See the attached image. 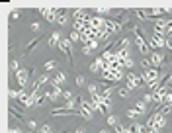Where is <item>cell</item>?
<instances>
[{
  "label": "cell",
  "mask_w": 172,
  "mask_h": 133,
  "mask_svg": "<svg viewBox=\"0 0 172 133\" xmlns=\"http://www.w3.org/2000/svg\"><path fill=\"white\" fill-rule=\"evenodd\" d=\"M37 43H39V37H35V39H31V43H29L28 47H25V55H28V53H29V51H33Z\"/></svg>",
  "instance_id": "cell-17"
},
{
  "label": "cell",
  "mask_w": 172,
  "mask_h": 133,
  "mask_svg": "<svg viewBox=\"0 0 172 133\" xmlns=\"http://www.w3.org/2000/svg\"><path fill=\"white\" fill-rule=\"evenodd\" d=\"M78 110H80V115L86 119V121H90L92 119V114H94V108H92V104L90 102H86V100L80 98V102H78Z\"/></svg>",
  "instance_id": "cell-2"
},
{
  "label": "cell",
  "mask_w": 172,
  "mask_h": 133,
  "mask_svg": "<svg viewBox=\"0 0 172 133\" xmlns=\"http://www.w3.org/2000/svg\"><path fill=\"white\" fill-rule=\"evenodd\" d=\"M86 86H88V94H98V86L100 84H86Z\"/></svg>",
  "instance_id": "cell-20"
},
{
  "label": "cell",
  "mask_w": 172,
  "mask_h": 133,
  "mask_svg": "<svg viewBox=\"0 0 172 133\" xmlns=\"http://www.w3.org/2000/svg\"><path fill=\"white\" fill-rule=\"evenodd\" d=\"M71 41H80V33H78V31H74V29H72V33H71Z\"/></svg>",
  "instance_id": "cell-26"
},
{
  "label": "cell",
  "mask_w": 172,
  "mask_h": 133,
  "mask_svg": "<svg viewBox=\"0 0 172 133\" xmlns=\"http://www.w3.org/2000/svg\"><path fill=\"white\" fill-rule=\"evenodd\" d=\"M143 78H145V84H154V82H158V78H160V68H154V67H150L145 71L143 74Z\"/></svg>",
  "instance_id": "cell-3"
},
{
  "label": "cell",
  "mask_w": 172,
  "mask_h": 133,
  "mask_svg": "<svg viewBox=\"0 0 172 133\" xmlns=\"http://www.w3.org/2000/svg\"><path fill=\"white\" fill-rule=\"evenodd\" d=\"M98 133H110V131H108V129H100Z\"/></svg>",
  "instance_id": "cell-41"
},
{
  "label": "cell",
  "mask_w": 172,
  "mask_h": 133,
  "mask_svg": "<svg viewBox=\"0 0 172 133\" xmlns=\"http://www.w3.org/2000/svg\"><path fill=\"white\" fill-rule=\"evenodd\" d=\"M164 84H166V86H170V84H172V74H168V76H166V80H164Z\"/></svg>",
  "instance_id": "cell-39"
},
{
  "label": "cell",
  "mask_w": 172,
  "mask_h": 133,
  "mask_svg": "<svg viewBox=\"0 0 172 133\" xmlns=\"http://www.w3.org/2000/svg\"><path fill=\"white\" fill-rule=\"evenodd\" d=\"M127 45H129V39H127V37L119 41V49H127Z\"/></svg>",
  "instance_id": "cell-27"
},
{
  "label": "cell",
  "mask_w": 172,
  "mask_h": 133,
  "mask_svg": "<svg viewBox=\"0 0 172 133\" xmlns=\"http://www.w3.org/2000/svg\"><path fill=\"white\" fill-rule=\"evenodd\" d=\"M86 80H84V76L82 74H76V86H84Z\"/></svg>",
  "instance_id": "cell-24"
},
{
  "label": "cell",
  "mask_w": 172,
  "mask_h": 133,
  "mask_svg": "<svg viewBox=\"0 0 172 133\" xmlns=\"http://www.w3.org/2000/svg\"><path fill=\"white\" fill-rule=\"evenodd\" d=\"M115 55H117V61H119V63H123L125 59H131V53H129V49H117Z\"/></svg>",
  "instance_id": "cell-14"
},
{
  "label": "cell",
  "mask_w": 172,
  "mask_h": 133,
  "mask_svg": "<svg viewBox=\"0 0 172 133\" xmlns=\"http://www.w3.org/2000/svg\"><path fill=\"white\" fill-rule=\"evenodd\" d=\"M111 74H114L115 82H117V80H121V78H123V72H121V68H119V71H111Z\"/></svg>",
  "instance_id": "cell-23"
},
{
  "label": "cell",
  "mask_w": 172,
  "mask_h": 133,
  "mask_svg": "<svg viewBox=\"0 0 172 133\" xmlns=\"http://www.w3.org/2000/svg\"><path fill=\"white\" fill-rule=\"evenodd\" d=\"M28 127H29V129H35V127H37V123H35L33 119H29V121H28Z\"/></svg>",
  "instance_id": "cell-38"
},
{
  "label": "cell",
  "mask_w": 172,
  "mask_h": 133,
  "mask_svg": "<svg viewBox=\"0 0 172 133\" xmlns=\"http://www.w3.org/2000/svg\"><path fill=\"white\" fill-rule=\"evenodd\" d=\"M57 68V61H47L45 63V71H55Z\"/></svg>",
  "instance_id": "cell-21"
},
{
  "label": "cell",
  "mask_w": 172,
  "mask_h": 133,
  "mask_svg": "<svg viewBox=\"0 0 172 133\" xmlns=\"http://www.w3.org/2000/svg\"><path fill=\"white\" fill-rule=\"evenodd\" d=\"M143 84H145L143 76H137L135 72H127V90L129 92L135 90V88H143Z\"/></svg>",
  "instance_id": "cell-1"
},
{
  "label": "cell",
  "mask_w": 172,
  "mask_h": 133,
  "mask_svg": "<svg viewBox=\"0 0 172 133\" xmlns=\"http://www.w3.org/2000/svg\"><path fill=\"white\" fill-rule=\"evenodd\" d=\"M28 78H29V68H20V71L16 72V80H18V84L22 88L28 84Z\"/></svg>",
  "instance_id": "cell-7"
},
{
  "label": "cell",
  "mask_w": 172,
  "mask_h": 133,
  "mask_svg": "<svg viewBox=\"0 0 172 133\" xmlns=\"http://www.w3.org/2000/svg\"><path fill=\"white\" fill-rule=\"evenodd\" d=\"M114 129H115V133H129V127H123V125H119V123H117Z\"/></svg>",
  "instance_id": "cell-22"
},
{
  "label": "cell",
  "mask_w": 172,
  "mask_h": 133,
  "mask_svg": "<svg viewBox=\"0 0 172 133\" xmlns=\"http://www.w3.org/2000/svg\"><path fill=\"white\" fill-rule=\"evenodd\" d=\"M39 28H41L39 22H31V29H33V31H39Z\"/></svg>",
  "instance_id": "cell-33"
},
{
  "label": "cell",
  "mask_w": 172,
  "mask_h": 133,
  "mask_svg": "<svg viewBox=\"0 0 172 133\" xmlns=\"http://www.w3.org/2000/svg\"><path fill=\"white\" fill-rule=\"evenodd\" d=\"M164 47H168V49L172 51V37H166V43H164Z\"/></svg>",
  "instance_id": "cell-34"
},
{
  "label": "cell",
  "mask_w": 172,
  "mask_h": 133,
  "mask_svg": "<svg viewBox=\"0 0 172 133\" xmlns=\"http://www.w3.org/2000/svg\"><path fill=\"white\" fill-rule=\"evenodd\" d=\"M41 131H43V133H51L53 129H51V125H43V127H41Z\"/></svg>",
  "instance_id": "cell-37"
},
{
  "label": "cell",
  "mask_w": 172,
  "mask_h": 133,
  "mask_svg": "<svg viewBox=\"0 0 172 133\" xmlns=\"http://www.w3.org/2000/svg\"><path fill=\"white\" fill-rule=\"evenodd\" d=\"M10 68H12V72L16 74V72H18V71H20V63H18V61H16V59H12V61H10Z\"/></svg>",
  "instance_id": "cell-19"
},
{
  "label": "cell",
  "mask_w": 172,
  "mask_h": 133,
  "mask_svg": "<svg viewBox=\"0 0 172 133\" xmlns=\"http://www.w3.org/2000/svg\"><path fill=\"white\" fill-rule=\"evenodd\" d=\"M121 28H123V25L117 22V20H110V18L106 20V29L110 31V33H117V31H119Z\"/></svg>",
  "instance_id": "cell-8"
},
{
  "label": "cell",
  "mask_w": 172,
  "mask_h": 133,
  "mask_svg": "<svg viewBox=\"0 0 172 133\" xmlns=\"http://www.w3.org/2000/svg\"><path fill=\"white\" fill-rule=\"evenodd\" d=\"M59 45H61V33H59V31H53L51 37H49V47L55 49V47H59Z\"/></svg>",
  "instance_id": "cell-11"
},
{
  "label": "cell",
  "mask_w": 172,
  "mask_h": 133,
  "mask_svg": "<svg viewBox=\"0 0 172 133\" xmlns=\"http://www.w3.org/2000/svg\"><path fill=\"white\" fill-rule=\"evenodd\" d=\"M121 67H127V68H131V67H133V59H125V61L121 63Z\"/></svg>",
  "instance_id": "cell-28"
},
{
  "label": "cell",
  "mask_w": 172,
  "mask_h": 133,
  "mask_svg": "<svg viewBox=\"0 0 172 133\" xmlns=\"http://www.w3.org/2000/svg\"><path fill=\"white\" fill-rule=\"evenodd\" d=\"M135 110H137V111H141V114H145V111H147V104H145V102H141V100H137Z\"/></svg>",
  "instance_id": "cell-16"
},
{
  "label": "cell",
  "mask_w": 172,
  "mask_h": 133,
  "mask_svg": "<svg viewBox=\"0 0 172 133\" xmlns=\"http://www.w3.org/2000/svg\"><path fill=\"white\" fill-rule=\"evenodd\" d=\"M67 82V74L64 72H57V76L51 80V86H61V84Z\"/></svg>",
  "instance_id": "cell-12"
},
{
  "label": "cell",
  "mask_w": 172,
  "mask_h": 133,
  "mask_svg": "<svg viewBox=\"0 0 172 133\" xmlns=\"http://www.w3.org/2000/svg\"><path fill=\"white\" fill-rule=\"evenodd\" d=\"M96 49H98V39H92V41H88L86 45H82V53H84V55H92Z\"/></svg>",
  "instance_id": "cell-10"
},
{
  "label": "cell",
  "mask_w": 172,
  "mask_h": 133,
  "mask_svg": "<svg viewBox=\"0 0 172 133\" xmlns=\"http://www.w3.org/2000/svg\"><path fill=\"white\" fill-rule=\"evenodd\" d=\"M111 8H96V16H100V14H106V12H110Z\"/></svg>",
  "instance_id": "cell-31"
},
{
  "label": "cell",
  "mask_w": 172,
  "mask_h": 133,
  "mask_svg": "<svg viewBox=\"0 0 172 133\" xmlns=\"http://www.w3.org/2000/svg\"><path fill=\"white\" fill-rule=\"evenodd\" d=\"M20 18V12L18 10H12V12H10V20H18Z\"/></svg>",
  "instance_id": "cell-29"
},
{
  "label": "cell",
  "mask_w": 172,
  "mask_h": 133,
  "mask_svg": "<svg viewBox=\"0 0 172 133\" xmlns=\"http://www.w3.org/2000/svg\"><path fill=\"white\" fill-rule=\"evenodd\" d=\"M133 33H135V43H137V49L141 51V55H149V45L145 43L143 35L139 33V29H137V28H133Z\"/></svg>",
  "instance_id": "cell-4"
},
{
  "label": "cell",
  "mask_w": 172,
  "mask_h": 133,
  "mask_svg": "<svg viewBox=\"0 0 172 133\" xmlns=\"http://www.w3.org/2000/svg\"><path fill=\"white\" fill-rule=\"evenodd\" d=\"M145 131H147V127L137 123V121H133V123L129 125V133H145Z\"/></svg>",
  "instance_id": "cell-13"
},
{
  "label": "cell",
  "mask_w": 172,
  "mask_h": 133,
  "mask_svg": "<svg viewBox=\"0 0 172 133\" xmlns=\"http://www.w3.org/2000/svg\"><path fill=\"white\" fill-rule=\"evenodd\" d=\"M10 133H24L22 129H16V127H12V129H10Z\"/></svg>",
  "instance_id": "cell-40"
},
{
  "label": "cell",
  "mask_w": 172,
  "mask_h": 133,
  "mask_svg": "<svg viewBox=\"0 0 172 133\" xmlns=\"http://www.w3.org/2000/svg\"><path fill=\"white\" fill-rule=\"evenodd\" d=\"M143 102L145 104H150V102H154V98H153V94H147V96L143 98Z\"/></svg>",
  "instance_id": "cell-30"
},
{
  "label": "cell",
  "mask_w": 172,
  "mask_h": 133,
  "mask_svg": "<svg viewBox=\"0 0 172 133\" xmlns=\"http://www.w3.org/2000/svg\"><path fill=\"white\" fill-rule=\"evenodd\" d=\"M37 133H43V131H41V129H39V131H37Z\"/></svg>",
  "instance_id": "cell-43"
},
{
  "label": "cell",
  "mask_w": 172,
  "mask_h": 133,
  "mask_svg": "<svg viewBox=\"0 0 172 133\" xmlns=\"http://www.w3.org/2000/svg\"><path fill=\"white\" fill-rule=\"evenodd\" d=\"M149 61H150V67L158 68V67H160V65H162V63H164V55H162V53H153Z\"/></svg>",
  "instance_id": "cell-9"
},
{
  "label": "cell",
  "mask_w": 172,
  "mask_h": 133,
  "mask_svg": "<svg viewBox=\"0 0 172 133\" xmlns=\"http://www.w3.org/2000/svg\"><path fill=\"white\" fill-rule=\"evenodd\" d=\"M125 115H127L129 119H133V121H137L139 118H143V114H141V111H137V110H127Z\"/></svg>",
  "instance_id": "cell-15"
},
{
  "label": "cell",
  "mask_w": 172,
  "mask_h": 133,
  "mask_svg": "<svg viewBox=\"0 0 172 133\" xmlns=\"http://www.w3.org/2000/svg\"><path fill=\"white\" fill-rule=\"evenodd\" d=\"M76 133H84V131H82V129H78V131H76Z\"/></svg>",
  "instance_id": "cell-42"
},
{
  "label": "cell",
  "mask_w": 172,
  "mask_h": 133,
  "mask_svg": "<svg viewBox=\"0 0 172 133\" xmlns=\"http://www.w3.org/2000/svg\"><path fill=\"white\" fill-rule=\"evenodd\" d=\"M61 51H64V55H67L68 63L72 65V45H71V39H61Z\"/></svg>",
  "instance_id": "cell-6"
},
{
  "label": "cell",
  "mask_w": 172,
  "mask_h": 133,
  "mask_svg": "<svg viewBox=\"0 0 172 133\" xmlns=\"http://www.w3.org/2000/svg\"><path fill=\"white\" fill-rule=\"evenodd\" d=\"M141 65H143L145 68H150V61H149V59H143V61H141Z\"/></svg>",
  "instance_id": "cell-35"
},
{
  "label": "cell",
  "mask_w": 172,
  "mask_h": 133,
  "mask_svg": "<svg viewBox=\"0 0 172 133\" xmlns=\"http://www.w3.org/2000/svg\"><path fill=\"white\" fill-rule=\"evenodd\" d=\"M106 121H108V125H111V127L117 125V118H115V115H110V114H108V115H106Z\"/></svg>",
  "instance_id": "cell-18"
},
{
  "label": "cell",
  "mask_w": 172,
  "mask_h": 133,
  "mask_svg": "<svg viewBox=\"0 0 172 133\" xmlns=\"http://www.w3.org/2000/svg\"><path fill=\"white\" fill-rule=\"evenodd\" d=\"M90 71H92V72H100V68H98L96 63H92V65H90Z\"/></svg>",
  "instance_id": "cell-36"
},
{
  "label": "cell",
  "mask_w": 172,
  "mask_h": 133,
  "mask_svg": "<svg viewBox=\"0 0 172 133\" xmlns=\"http://www.w3.org/2000/svg\"><path fill=\"white\" fill-rule=\"evenodd\" d=\"M63 98H64V100H67V102H68V100H72L74 96H72V92H68V90H63Z\"/></svg>",
  "instance_id": "cell-25"
},
{
  "label": "cell",
  "mask_w": 172,
  "mask_h": 133,
  "mask_svg": "<svg viewBox=\"0 0 172 133\" xmlns=\"http://www.w3.org/2000/svg\"><path fill=\"white\" fill-rule=\"evenodd\" d=\"M37 12H39L49 24H57V10L55 8H37Z\"/></svg>",
  "instance_id": "cell-5"
},
{
  "label": "cell",
  "mask_w": 172,
  "mask_h": 133,
  "mask_svg": "<svg viewBox=\"0 0 172 133\" xmlns=\"http://www.w3.org/2000/svg\"><path fill=\"white\" fill-rule=\"evenodd\" d=\"M119 96H121V98H127V96H129V90H127V88H119Z\"/></svg>",
  "instance_id": "cell-32"
}]
</instances>
